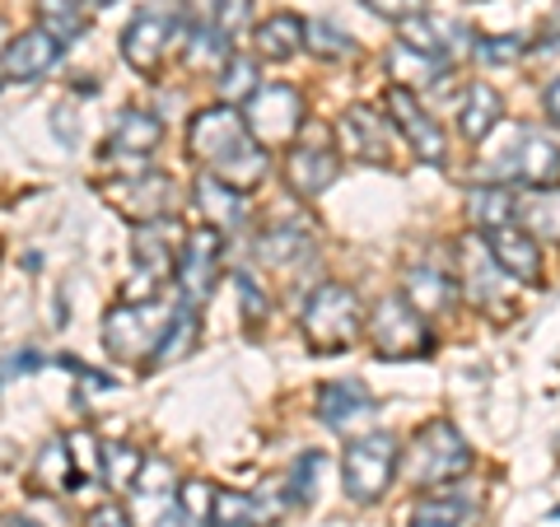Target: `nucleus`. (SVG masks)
<instances>
[{
  "label": "nucleus",
  "instance_id": "nucleus-43",
  "mask_svg": "<svg viewBox=\"0 0 560 527\" xmlns=\"http://www.w3.org/2000/svg\"><path fill=\"white\" fill-rule=\"evenodd\" d=\"M238 298H243V323H248V327H261V323H267L271 304H267V294L257 290V280L238 276Z\"/></svg>",
  "mask_w": 560,
  "mask_h": 527
},
{
  "label": "nucleus",
  "instance_id": "nucleus-31",
  "mask_svg": "<svg viewBox=\"0 0 560 527\" xmlns=\"http://www.w3.org/2000/svg\"><path fill=\"white\" fill-rule=\"evenodd\" d=\"M230 57H234L230 38H224L215 24H201V28H191L183 38V61L191 70H224V61H230Z\"/></svg>",
  "mask_w": 560,
  "mask_h": 527
},
{
  "label": "nucleus",
  "instance_id": "nucleus-17",
  "mask_svg": "<svg viewBox=\"0 0 560 527\" xmlns=\"http://www.w3.org/2000/svg\"><path fill=\"white\" fill-rule=\"evenodd\" d=\"M337 136H341V150L355 154L360 164H374V168H388L393 164V127L388 117H378L374 108H346L337 121Z\"/></svg>",
  "mask_w": 560,
  "mask_h": 527
},
{
  "label": "nucleus",
  "instance_id": "nucleus-1",
  "mask_svg": "<svg viewBox=\"0 0 560 527\" xmlns=\"http://www.w3.org/2000/svg\"><path fill=\"white\" fill-rule=\"evenodd\" d=\"M187 150L206 164V173H215L220 183H230L234 191H243V197H248V191L267 178V168H271L267 150L248 136L243 113L230 108V103H215V108H201L197 117H191Z\"/></svg>",
  "mask_w": 560,
  "mask_h": 527
},
{
  "label": "nucleus",
  "instance_id": "nucleus-47",
  "mask_svg": "<svg viewBox=\"0 0 560 527\" xmlns=\"http://www.w3.org/2000/svg\"><path fill=\"white\" fill-rule=\"evenodd\" d=\"M215 10H220V0H187L191 28H201V24H215Z\"/></svg>",
  "mask_w": 560,
  "mask_h": 527
},
{
  "label": "nucleus",
  "instance_id": "nucleus-19",
  "mask_svg": "<svg viewBox=\"0 0 560 527\" xmlns=\"http://www.w3.org/2000/svg\"><path fill=\"white\" fill-rule=\"evenodd\" d=\"M481 238H486L490 257H495V267L510 280H518V285H541V243L528 230L504 224V230H490Z\"/></svg>",
  "mask_w": 560,
  "mask_h": 527
},
{
  "label": "nucleus",
  "instance_id": "nucleus-5",
  "mask_svg": "<svg viewBox=\"0 0 560 527\" xmlns=\"http://www.w3.org/2000/svg\"><path fill=\"white\" fill-rule=\"evenodd\" d=\"M397 438L388 430H370V434H355L341 458V481H346V495L355 504H378L388 495V485L397 477Z\"/></svg>",
  "mask_w": 560,
  "mask_h": 527
},
{
  "label": "nucleus",
  "instance_id": "nucleus-7",
  "mask_svg": "<svg viewBox=\"0 0 560 527\" xmlns=\"http://www.w3.org/2000/svg\"><path fill=\"white\" fill-rule=\"evenodd\" d=\"M243 127L257 140L261 150L271 145H290L294 136L304 131V94L294 84H261L248 98V113H243Z\"/></svg>",
  "mask_w": 560,
  "mask_h": 527
},
{
  "label": "nucleus",
  "instance_id": "nucleus-4",
  "mask_svg": "<svg viewBox=\"0 0 560 527\" xmlns=\"http://www.w3.org/2000/svg\"><path fill=\"white\" fill-rule=\"evenodd\" d=\"M300 327L313 350H323V355H337L346 350L350 341L364 331V304L360 294L341 285V280H327L318 285L308 298H304V313H300Z\"/></svg>",
  "mask_w": 560,
  "mask_h": 527
},
{
  "label": "nucleus",
  "instance_id": "nucleus-37",
  "mask_svg": "<svg viewBox=\"0 0 560 527\" xmlns=\"http://www.w3.org/2000/svg\"><path fill=\"white\" fill-rule=\"evenodd\" d=\"M215 495L220 490L210 481H183V490H178L183 527H215Z\"/></svg>",
  "mask_w": 560,
  "mask_h": 527
},
{
  "label": "nucleus",
  "instance_id": "nucleus-28",
  "mask_svg": "<svg viewBox=\"0 0 560 527\" xmlns=\"http://www.w3.org/2000/svg\"><path fill=\"white\" fill-rule=\"evenodd\" d=\"M477 523V504H467L458 490H434L411 508V527H471Z\"/></svg>",
  "mask_w": 560,
  "mask_h": 527
},
{
  "label": "nucleus",
  "instance_id": "nucleus-6",
  "mask_svg": "<svg viewBox=\"0 0 560 527\" xmlns=\"http://www.w3.org/2000/svg\"><path fill=\"white\" fill-rule=\"evenodd\" d=\"M183 243H187V234H183L173 220L136 224V230H131V257H136V267H140V280H136V285L127 280V304H145V298H160L154 290H160L164 280L178 271Z\"/></svg>",
  "mask_w": 560,
  "mask_h": 527
},
{
  "label": "nucleus",
  "instance_id": "nucleus-16",
  "mask_svg": "<svg viewBox=\"0 0 560 527\" xmlns=\"http://www.w3.org/2000/svg\"><path fill=\"white\" fill-rule=\"evenodd\" d=\"M495 178H504L510 187H551V183H560V150L551 145V140H541V136H533V131H523L518 136V145L504 154V160L490 168Z\"/></svg>",
  "mask_w": 560,
  "mask_h": 527
},
{
  "label": "nucleus",
  "instance_id": "nucleus-14",
  "mask_svg": "<svg viewBox=\"0 0 560 527\" xmlns=\"http://www.w3.org/2000/svg\"><path fill=\"white\" fill-rule=\"evenodd\" d=\"M313 407H318L323 425L337 430V434H355V430H364V425H374V415H378V401H374V393L364 388L360 378L323 383L318 397H313Z\"/></svg>",
  "mask_w": 560,
  "mask_h": 527
},
{
  "label": "nucleus",
  "instance_id": "nucleus-23",
  "mask_svg": "<svg viewBox=\"0 0 560 527\" xmlns=\"http://www.w3.org/2000/svg\"><path fill=\"white\" fill-rule=\"evenodd\" d=\"M33 490H43V495H70V490L80 485V471H75V458H70V444L57 434L47 438L38 448V458H33Z\"/></svg>",
  "mask_w": 560,
  "mask_h": 527
},
{
  "label": "nucleus",
  "instance_id": "nucleus-20",
  "mask_svg": "<svg viewBox=\"0 0 560 527\" xmlns=\"http://www.w3.org/2000/svg\"><path fill=\"white\" fill-rule=\"evenodd\" d=\"M337 173H341V160L327 145H294L285 154V183L294 197H323L337 183Z\"/></svg>",
  "mask_w": 560,
  "mask_h": 527
},
{
  "label": "nucleus",
  "instance_id": "nucleus-48",
  "mask_svg": "<svg viewBox=\"0 0 560 527\" xmlns=\"http://www.w3.org/2000/svg\"><path fill=\"white\" fill-rule=\"evenodd\" d=\"M541 108H547L551 121H560V75L547 84V94H541Z\"/></svg>",
  "mask_w": 560,
  "mask_h": 527
},
{
  "label": "nucleus",
  "instance_id": "nucleus-38",
  "mask_svg": "<svg viewBox=\"0 0 560 527\" xmlns=\"http://www.w3.org/2000/svg\"><path fill=\"white\" fill-rule=\"evenodd\" d=\"M304 47L313 51L318 61H350L355 57V38H346L337 24H304Z\"/></svg>",
  "mask_w": 560,
  "mask_h": 527
},
{
  "label": "nucleus",
  "instance_id": "nucleus-15",
  "mask_svg": "<svg viewBox=\"0 0 560 527\" xmlns=\"http://www.w3.org/2000/svg\"><path fill=\"white\" fill-rule=\"evenodd\" d=\"M458 257H463V294H467V304H477L486 313H500V304H510V276L495 267V257H490L481 234L463 238Z\"/></svg>",
  "mask_w": 560,
  "mask_h": 527
},
{
  "label": "nucleus",
  "instance_id": "nucleus-2",
  "mask_svg": "<svg viewBox=\"0 0 560 527\" xmlns=\"http://www.w3.org/2000/svg\"><path fill=\"white\" fill-rule=\"evenodd\" d=\"M397 467L407 471V481L416 490H444V485H453L458 477H467L471 444L458 434L453 420H430V425L416 430L407 462H397Z\"/></svg>",
  "mask_w": 560,
  "mask_h": 527
},
{
  "label": "nucleus",
  "instance_id": "nucleus-29",
  "mask_svg": "<svg viewBox=\"0 0 560 527\" xmlns=\"http://www.w3.org/2000/svg\"><path fill=\"white\" fill-rule=\"evenodd\" d=\"M313 248V238H308V224H271L267 234H261L257 243V257H261V267H294V261H304Z\"/></svg>",
  "mask_w": 560,
  "mask_h": 527
},
{
  "label": "nucleus",
  "instance_id": "nucleus-44",
  "mask_svg": "<svg viewBox=\"0 0 560 527\" xmlns=\"http://www.w3.org/2000/svg\"><path fill=\"white\" fill-rule=\"evenodd\" d=\"M477 51H481L490 66H500V61H518V57H523V43H518V38H481Z\"/></svg>",
  "mask_w": 560,
  "mask_h": 527
},
{
  "label": "nucleus",
  "instance_id": "nucleus-3",
  "mask_svg": "<svg viewBox=\"0 0 560 527\" xmlns=\"http://www.w3.org/2000/svg\"><path fill=\"white\" fill-rule=\"evenodd\" d=\"M178 318V304L168 298H145V304H113L108 318H103V350L121 364H140L154 360L164 331Z\"/></svg>",
  "mask_w": 560,
  "mask_h": 527
},
{
  "label": "nucleus",
  "instance_id": "nucleus-10",
  "mask_svg": "<svg viewBox=\"0 0 560 527\" xmlns=\"http://www.w3.org/2000/svg\"><path fill=\"white\" fill-rule=\"evenodd\" d=\"M220 253H224V234L215 230H191L183 243V257H178V304L187 308H201L210 294L220 285Z\"/></svg>",
  "mask_w": 560,
  "mask_h": 527
},
{
  "label": "nucleus",
  "instance_id": "nucleus-24",
  "mask_svg": "<svg viewBox=\"0 0 560 527\" xmlns=\"http://www.w3.org/2000/svg\"><path fill=\"white\" fill-rule=\"evenodd\" d=\"M500 117H504V98L495 94V84H467V98H463V108H458V131L471 140V145H481V140L500 127Z\"/></svg>",
  "mask_w": 560,
  "mask_h": 527
},
{
  "label": "nucleus",
  "instance_id": "nucleus-36",
  "mask_svg": "<svg viewBox=\"0 0 560 527\" xmlns=\"http://www.w3.org/2000/svg\"><path fill=\"white\" fill-rule=\"evenodd\" d=\"M220 98L224 103H230V108H234V103H243V98H253L257 90H261V80H257V61L253 57H230V61H224V70H220Z\"/></svg>",
  "mask_w": 560,
  "mask_h": 527
},
{
  "label": "nucleus",
  "instance_id": "nucleus-12",
  "mask_svg": "<svg viewBox=\"0 0 560 527\" xmlns=\"http://www.w3.org/2000/svg\"><path fill=\"white\" fill-rule=\"evenodd\" d=\"M127 518L136 527H183L178 490H173V467L164 458H145V471L127 495Z\"/></svg>",
  "mask_w": 560,
  "mask_h": 527
},
{
  "label": "nucleus",
  "instance_id": "nucleus-40",
  "mask_svg": "<svg viewBox=\"0 0 560 527\" xmlns=\"http://www.w3.org/2000/svg\"><path fill=\"white\" fill-rule=\"evenodd\" d=\"M318 477H323V453H304L300 462H294V471H290V500L294 504H308L313 500V490H318Z\"/></svg>",
  "mask_w": 560,
  "mask_h": 527
},
{
  "label": "nucleus",
  "instance_id": "nucleus-25",
  "mask_svg": "<svg viewBox=\"0 0 560 527\" xmlns=\"http://www.w3.org/2000/svg\"><path fill=\"white\" fill-rule=\"evenodd\" d=\"M467 220L477 224L481 234L504 230V224L518 220V191L510 183H490V187H471L467 197Z\"/></svg>",
  "mask_w": 560,
  "mask_h": 527
},
{
  "label": "nucleus",
  "instance_id": "nucleus-32",
  "mask_svg": "<svg viewBox=\"0 0 560 527\" xmlns=\"http://www.w3.org/2000/svg\"><path fill=\"white\" fill-rule=\"evenodd\" d=\"M38 28L51 33L57 43H70L90 28V10L80 0H38Z\"/></svg>",
  "mask_w": 560,
  "mask_h": 527
},
{
  "label": "nucleus",
  "instance_id": "nucleus-21",
  "mask_svg": "<svg viewBox=\"0 0 560 527\" xmlns=\"http://www.w3.org/2000/svg\"><path fill=\"white\" fill-rule=\"evenodd\" d=\"M160 140H164L160 117H150V113H140V108H127V113L117 117L108 145H103V160H136V164H145L150 154L160 150Z\"/></svg>",
  "mask_w": 560,
  "mask_h": 527
},
{
  "label": "nucleus",
  "instance_id": "nucleus-8",
  "mask_svg": "<svg viewBox=\"0 0 560 527\" xmlns=\"http://www.w3.org/2000/svg\"><path fill=\"white\" fill-rule=\"evenodd\" d=\"M178 38H183L178 14H173V10H160V0H154V5H145L127 28H121V61H127L136 75L154 80V75L164 70L168 47L178 43Z\"/></svg>",
  "mask_w": 560,
  "mask_h": 527
},
{
  "label": "nucleus",
  "instance_id": "nucleus-30",
  "mask_svg": "<svg viewBox=\"0 0 560 527\" xmlns=\"http://www.w3.org/2000/svg\"><path fill=\"white\" fill-rule=\"evenodd\" d=\"M300 47H304V20L300 14H290V10L271 14V20L257 28V51L267 61H290Z\"/></svg>",
  "mask_w": 560,
  "mask_h": 527
},
{
  "label": "nucleus",
  "instance_id": "nucleus-49",
  "mask_svg": "<svg viewBox=\"0 0 560 527\" xmlns=\"http://www.w3.org/2000/svg\"><path fill=\"white\" fill-rule=\"evenodd\" d=\"M0 527H38V523L24 518V514H10V518H0Z\"/></svg>",
  "mask_w": 560,
  "mask_h": 527
},
{
  "label": "nucleus",
  "instance_id": "nucleus-13",
  "mask_svg": "<svg viewBox=\"0 0 560 527\" xmlns=\"http://www.w3.org/2000/svg\"><path fill=\"white\" fill-rule=\"evenodd\" d=\"M383 103H388V113H393V127L407 136V145L416 150V160L444 168L448 164V140L440 131V121L420 108V98L411 90H401V84H393V90L383 94Z\"/></svg>",
  "mask_w": 560,
  "mask_h": 527
},
{
  "label": "nucleus",
  "instance_id": "nucleus-41",
  "mask_svg": "<svg viewBox=\"0 0 560 527\" xmlns=\"http://www.w3.org/2000/svg\"><path fill=\"white\" fill-rule=\"evenodd\" d=\"M215 527H253V500L220 490L215 495Z\"/></svg>",
  "mask_w": 560,
  "mask_h": 527
},
{
  "label": "nucleus",
  "instance_id": "nucleus-35",
  "mask_svg": "<svg viewBox=\"0 0 560 527\" xmlns=\"http://www.w3.org/2000/svg\"><path fill=\"white\" fill-rule=\"evenodd\" d=\"M397 38L407 51H416V57H430V61H448V51H444V28L425 20V10L411 14V20H401L397 24Z\"/></svg>",
  "mask_w": 560,
  "mask_h": 527
},
{
  "label": "nucleus",
  "instance_id": "nucleus-50",
  "mask_svg": "<svg viewBox=\"0 0 560 527\" xmlns=\"http://www.w3.org/2000/svg\"><path fill=\"white\" fill-rule=\"evenodd\" d=\"M80 5H84V10H94V5H113V0H80Z\"/></svg>",
  "mask_w": 560,
  "mask_h": 527
},
{
  "label": "nucleus",
  "instance_id": "nucleus-45",
  "mask_svg": "<svg viewBox=\"0 0 560 527\" xmlns=\"http://www.w3.org/2000/svg\"><path fill=\"white\" fill-rule=\"evenodd\" d=\"M374 14H383V20H411V14H420V0H364Z\"/></svg>",
  "mask_w": 560,
  "mask_h": 527
},
{
  "label": "nucleus",
  "instance_id": "nucleus-11",
  "mask_svg": "<svg viewBox=\"0 0 560 527\" xmlns=\"http://www.w3.org/2000/svg\"><path fill=\"white\" fill-rule=\"evenodd\" d=\"M103 201L117 206L127 220L150 224V220H168L173 215V178L168 173H127V178L103 183Z\"/></svg>",
  "mask_w": 560,
  "mask_h": 527
},
{
  "label": "nucleus",
  "instance_id": "nucleus-9",
  "mask_svg": "<svg viewBox=\"0 0 560 527\" xmlns=\"http://www.w3.org/2000/svg\"><path fill=\"white\" fill-rule=\"evenodd\" d=\"M370 341H374V350L383 360H416V355H425V350L434 346L425 318H420V313L401 294H388V298H378V304H374V313H370Z\"/></svg>",
  "mask_w": 560,
  "mask_h": 527
},
{
  "label": "nucleus",
  "instance_id": "nucleus-46",
  "mask_svg": "<svg viewBox=\"0 0 560 527\" xmlns=\"http://www.w3.org/2000/svg\"><path fill=\"white\" fill-rule=\"evenodd\" d=\"M90 527H136V523L127 518V508L121 504H103V508L90 514Z\"/></svg>",
  "mask_w": 560,
  "mask_h": 527
},
{
  "label": "nucleus",
  "instance_id": "nucleus-27",
  "mask_svg": "<svg viewBox=\"0 0 560 527\" xmlns=\"http://www.w3.org/2000/svg\"><path fill=\"white\" fill-rule=\"evenodd\" d=\"M401 298L425 318V313H448L453 304H458V290H453V280L440 267H411Z\"/></svg>",
  "mask_w": 560,
  "mask_h": 527
},
{
  "label": "nucleus",
  "instance_id": "nucleus-42",
  "mask_svg": "<svg viewBox=\"0 0 560 527\" xmlns=\"http://www.w3.org/2000/svg\"><path fill=\"white\" fill-rule=\"evenodd\" d=\"M248 20H253V0H220L215 28L224 33V38H238V33L248 28Z\"/></svg>",
  "mask_w": 560,
  "mask_h": 527
},
{
  "label": "nucleus",
  "instance_id": "nucleus-18",
  "mask_svg": "<svg viewBox=\"0 0 560 527\" xmlns=\"http://www.w3.org/2000/svg\"><path fill=\"white\" fill-rule=\"evenodd\" d=\"M61 51H66V43H57L51 33L24 28L20 38H10L5 51H0V70H5V80H14V84H33L61 61Z\"/></svg>",
  "mask_w": 560,
  "mask_h": 527
},
{
  "label": "nucleus",
  "instance_id": "nucleus-34",
  "mask_svg": "<svg viewBox=\"0 0 560 527\" xmlns=\"http://www.w3.org/2000/svg\"><path fill=\"white\" fill-rule=\"evenodd\" d=\"M140 471H145V453L140 448H131V444H108L103 448V481H108V490H117V495H131Z\"/></svg>",
  "mask_w": 560,
  "mask_h": 527
},
{
  "label": "nucleus",
  "instance_id": "nucleus-22",
  "mask_svg": "<svg viewBox=\"0 0 560 527\" xmlns=\"http://www.w3.org/2000/svg\"><path fill=\"white\" fill-rule=\"evenodd\" d=\"M191 191H197V210L206 215V230H215V234L243 230V220H248V197H243V191L220 183L215 173H201Z\"/></svg>",
  "mask_w": 560,
  "mask_h": 527
},
{
  "label": "nucleus",
  "instance_id": "nucleus-26",
  "mask_svg": "<svg viewBox=\"0 0 560 527\" xmlns=\"http://www.w3.org/2000/svg\"><path fill=\"white\" fill-rule=\"evenodd\" d=\"M518 224L528 230L537 243H560V183L551 187H528L518 191Z\"/></svg>",
  "mask_w": 560,
  "mask_h": 527
},
{
  "label": "nucleus",
  "instance_id": "nucleus-39",
  "mask_svg": "<svg viewBox=\"0 0 560 527\" xmlns=\"http://www.w3.org/2000/svg\"><path fill=\"white\" fill-rule=\"evenodd\" d=\"M66 444L75 448L70 458H75V471H80V481L84 477H98L103 481V444L90 434V430H75V434H66Z\"/></svg>",
  "mask_w": 560,
  "mask_h": 527
},
{
  "label": "nucleus",
  "instance_id": "nucleus-33",
  "mask_svg": "<svg viewBox=\"0 0 560 527\" xmlns=\"http://www.w3.org/2000/svg\"><path fill=\"white\" fill-rule=\"evenodd\" d=\"M197 337H201V308L178 304V318H173V327L164 331V341H160V350H154L150 364H173V360L191 355V350H197Z\"/></svg>",
  "mask_w": 560,
  "mask_h": 527
}]
</instances>
